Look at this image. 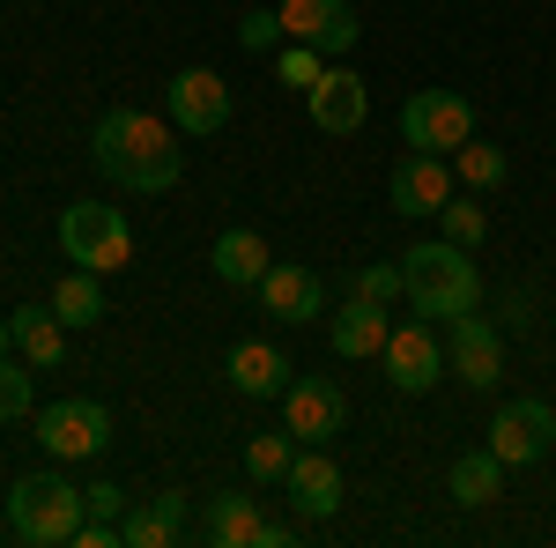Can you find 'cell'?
<instances>
[{
	"instance_id": "7402d4cb",
	"label": "cell",
	"mask_w": 556,
	"mask_h": 548,
	"mask_svg": "<svg viewBox=\"0 0 556 548\" xmlns=\"http://www.w3.org/2000/svg\"><path fill=\"white\" fill-rule=\"evenodd\" d=\"M208 267L223 275V282H230V290H260V275H267L275 259H267V238L238 222V230H223V238L208 245Z\"/></svg>"
},
{
	"instance_id": "277c9868",
	"label": "cell",
	"mask_w": 556,
	"mask_h": 548,
	"mask_svg": "<svg viewBox=\"0 0 556 548\" xmlns=\"http://www.w3.org/2000/svg\"><path fill=\"white\" fill-rule=\"evenodd\" d=\"M60 253L89 267V275H119L134 267V230L127 215L112 208V201H75V208H60Z\"/></svg>"
},
{
	"instance_id": "83f0119b",
	"label": "cell",
	"mask_w": 556,
	"mask_h": 548,
	"mask_svg": "<svg viewBox=\"0 0 556 548\" xmlns=\"http://www.w3.org/2000/svg\"><path fill=\"white\" fill-rule=\"evenodd\" d=\"M23 416H30V364L8 348L0 356V422H23Z\"/></svg>"
},
{
	"instance_id": "30bf717a",
	"label": "cell",
	"mask_w": 556,
	"mask_h": 548,
	"mask_svg": "<svg viewBox=\"0 0 556 548\" xmlns=\"http://www.w3.org/2000/svg\"><path fill=\"white\" fill-rule=\"evenodd\" d=\"M445 364H453V379H460V385L490 393V385L505 379V334H497L490 319L460 311V319H445Z\"/></svg>"
},
{
	"instance_id": "d6a6232c",
	"label": "cell",
	"mask_w": 556,
	"mask_h": 548,
	"mask_svg": "<svg viewBox=\"0 0 556 548\" xmlns=\"http://www.w3.org/2000/svg\"><path fill=\"white\" fill-rule=\"evenodd\" d=\"M8 348H15V319H0V356H8Z\"/></svg>"
},
{
	"instance_id": "3957f363",
	"label": "cell",
	"mask_w": 556,
	"mask_h": 548,
	"mask_svg": "<svg viewBox=\"0 0 556 548\" xmlns=\"http://www.w3.org/2000/svg\"><path fill=\"white\" fill-rule=\"evenodd\" d=\"M83 519H89L83 482H67L60 467H45V474H23V482L8 489V526H15V541H30V548L75 541V534H83Z\"/></svg>"
},
{
	"instance_id": "ffe728a7",
	"label": "cell",
	"mask_w": 556,
	"mask_h": 548,
	"mask_svg": "<svg viewBox=\"0 0 556 548\" xmlns=\"http://www.w3.org/2000/svg\"><path fill=\"white\" fill-rule=\"evenodd\" d=\"M223 379L238 385L245 400H282V385L298 379V371H290V356H282L275 341H238L230 364H223Z\"/></svg>"
},
{
	"instance_id": "8992f818",
	"label": "cell",
	"mask_w": 556,
	"mask_h": 548,
	"mask_svg": "<svg viewBox=\"0 0 556 548\" xmlns=\"http://www.w3.org/2000/svg\"><path fill=\"white\" fill-rule=\"evenodd\" d=\"M401 141L424 149V156H453L460 141H475V104L453 89H416L401 104Z\"/></svg>"
},
{
	"instance_id": "6da1fadb",
	"label": "cell",
	"mask_w": 556,
	"mask_h": 548,
	"mask_svg": "<svg viewBox=\"0 0 556 548\" xmlns=\"http://www.w3.org/2000/svg\"><path fill=\"white\" fill-rule=\"evenodd\" d=\"M89 164L104 170L119 193H164L178 186V127L172 119H156V112H104L97 127H89Z\"/></svg>"
},
{
	"instance_id": "1f68e13d",
	"label": "cell",
	"mask_w": 556,
	"mask_h": 548,
	"mask_svg": "<svg viewBox=\"0 0 556 548\" xmlns=\"http://www.w3.org/2000/svg\"><path fill=\"white\" fill-rule=\"evenodd\" d=\"M83 497H89V519H112V526H119V519H127V505H134L119 482H89Z\"/></svg>"
},
{
	"instance_id": "4dcf8cb0",
	"label": "cell",
	"mask_w": 556,
	"mask_h": 548,
	"mask_svg": "<svg viewBox=\"0 0 556 548\" xmlns=\"http://www.w3.org/2000/svg\"><path fill=\"white\" fill-rule=\"evenodd\" d=\"M356 296H371V304H393L401 290V259H379V267H356Z\"/></svg>"
},
{
	"instance_id": "9a60e30c",
	"label": "cell",
	"mask_w": 556,
	"mask_h": 548,
	"mask_svg": "<svg viewBox=\"0 0 556 548\" xmlns=\"http://www.w3.org/2000/svg\"><path fill=\"white\" fill-rule=\"evenodd\" d=\"M260 304H267V319H282V327H319L327 319V282L298 267V259H282V267H267L260 275Z\"/></svg>"
},
{
	"instance_id": "ac0fdd59",
	"label": "cell",
	"mask_w": 556,
	"mask_h": 548,
	"mask_svg": "<svg viewBox=\"0 0 556 548\" xmlns=\"http://www.w3.org/2000/svg\"><path fill=\"white\" fill-rule=\"evenodd\" d=\"M282 489H290V505H298L304 526H319V519L342 511V467L327 460V445H298V460H290V474H282Z\"/></svg>"
},
{
	"instance_id": "52a82bcc",
	"label": "cell",
	"mask_w": 556,
	"mask_h": 548,
	"mask_svg": "<svg viewBox=\"0 0 556 548\" xmlns=\"http://www.w3.org/2000/svg\"><path fill=\"white\" fill-rule=\"evenodd\" d=\"M38 445L52 453V460H97V453L112 445V416H104V400L67 393V400L38 408Z\"/></svg>"
},
{
	"instance_id": "cb8c5ba5",
	"label": "cell",
	"mask_w": 556,
	"mask_h": 548,
	"mask_svg": "<svg viewBox=\"0 0 556 548\" xmlns=\"http://www.w3.org/2000/svg\"><path fill=\"white\" fill-rule=\"evenodd\" d=\"M45 304H52L67 327H97V319H104V282H97L89 267H67V275L52 282V296H45Z\"/></svg>"
},
{
	"instance_id": "f1b7e54d",
	"label": "cell",
	"mask_w": 556,
	"mask_h": 548,
	"mask_svg": "<svg viewBox=\"0 0 556 548\" xmlns=\"http://www.w3.org/2000/svg\"><path fill=\"white\" fill-rule=\"evenodd\" d=\"M275 82H290V89H312V82H319V44H298V38H282V52H275Z\"/></svg>"
},
{
	"instance_id": "5bb4252c",
	"label": "cell",
	"mask_w": 556,
	"mask_h": 548,
	"mask_svg": "<svg viewBox=\"0 0 556 548\" xmlns=\"http://www.w3.org/2000/svg\"><path fill=\"white\" fill-rule=\"evenodd\" d=\"M178 541H193V497L186 489H156L149 505H127L119 548H178Z\"/></svg>"
},
{
	"instance_id": "e0dca14e",
	"label": "cell",
	"mask_w": 556,
	"mask_h": 548,
	"mask_svg": "<svg viewBox=\"0 0 556 548\" xmlns=\"http://www.w3.org/2000/svg\"><path fill=\"white\" fill-rule=\"evenodd\" d=\"M282 15V38H298V44H319V52H356V8L349 0H282L275 8Z\"/></svg>"
},
{
	"instance_id": "d6986e66",
	"label": "cell",
	"mask_w": 556,
	"mask_h": 548,
	"mask_svg": "<svg viewBox=\"0 0 556 548\" xmlns=\"http://www.w3.org/2000/svg\"><path fill=\"white\" fill-rule=\"evenodd\" d=\"M386 334H393V319H386V304H371V296H349V304L327 311V341H334V356H349V364L379 356Z\"/></svg>"
},
{
	"instance_id": "d4e9b609",
	"label": "cell",
	"mask_w": 556,
	"mask_h": 548,
	"mask_svg": "<svg viewBox=\"0 0 556 548\" xmlns=\"http://www.w3.org/2000/svg\"><path fill=\"white\" fill-rule=\"evenodd\" d=\"M505 149H497V141H460V149H453V178H460V186H468V193H497V186H505Z\"/></svg>"
},
{
	"instance_id": "603a6c76",
	"label": "cell",
	"mask_w": 556,
	"mask_h": 548,
	"mask_svg": "<svg viewBox=\"0 0 556 548\" xmlns=\"http://www.w3.org/2000/svg\"><path fill=\"white\" fill-rule=\"evenodd\" d=\"M497 489H505V460L482 445V453H460V460L445 467V497L460 511H482V505H497Z\"/></svg>"
},
{
	"instance_id": "4316f807",
	"label": "cell",
	"mask_w": 556,
	"mask_h": 548,
	"mask_svg": "<svg viewBox=\"0 0 556 548\" xmlns=\"http://www.w3.org/2000/svg\"><path fill=\"white\" fill-rule=\"evenodd\" d=\"M438 230H445V245H482V230H490V215H482V201H460V193H453V201H445V208H438Z\"/></svg>"
},
{
	"instance_id": "7c38bea8",
	"label": "cell",
	"mask_w": 556,
	"mask_h": 548,
	"mask_svg": "<svg viewBox=\"0 0 556 548\" xmlns=\"http://www.w3.org/2000/svg\"><path fill=\"white\" fill-rule=\"evenodd\" d=\"M342 422H349V400H342L334 379H290L282 385V430L298 445H327Z\"/></svg>"
},
{
	"instance_id": "9c48e42d",
	"label": "cell",
	"mask_w": 556,
	"mask_h": 548,
	"mask_svg": "<svg viewBox=\"0 0 556 548\" xmlns=\"http://www.w3.org/2000/svg\"><path fill=\"white\" fill-rule=\"evenodd\" d=\"M164 119L178 133H215L230 119V82L215 67H178L172 82H164Z\"/></svg>"
},
{
	"instance_id": "2e32d148",
	"label": "cell",
	"mask_w": 556,
	"mask_h": 548,
	"mask_svg": "<svg viewBox=\"0 0 556 548\" xmlns=\"http://www.w3.org/2000/svg\"><path fill=\"white\" fill-rule=\"evenodd\" d=\"M304 112H312L319 133H356L364 112H371V89H364L356 67H319V82L304 89Z\"/></svg>"
},
{
	"instance_id": "44dd1931",
	"label": "cell",
	"mask_w": 556,
	"mask_h": 548,
	"mask_svg": "<svg viewBox=\"0 0 556 548\" xmlns=\"http://www.w3.org/2000/svg\"><path fill=\"white\" fill-rule=\"evenodd\" d=\"M15 356H23L30 371H60V356H67V319H60L52 304H23V311H15Z\"/></svg>"
},
{
	"instance_id": "484cf974",
	"label": "cell",
	"mask_w": 556,
	"mask_h": 548,
	"mask_svg": "<svg viewBox=\"0 0 556 548\" xmlns=\"http://www.w3.org/2000/svg\"><path fill=\"white\" fill-rule=\"evenodd\" d=\"M290 460H298V437H290V430H275V437H253V445H245V474H253V482H282Z\"/></svg>"
},
{
	"instance_id": "ba28073f",
	"label": "cell",
	"mask_w": 556,
	"mask_h": 548,
	"mask_svg": "<svg viewBox=\"0 0 556 548\" xmlns=\"http://www.w3.org/2000/svg\"><path fill=\"white\" fill-rule=\"evenodd\" d=\"M482 437H490V453H497L505 467H534V460L556 453V416L542 408V400H505Z\"/></svg>"
},
{
	"instance_id": "4fadbf2b",
	"label": "cell",
	"mask_w": 556,
	"mask_h": 548,
	"mask_svg": "<svg viewBox=\"0 0 556 548\" xmlns=\"http://www.w3.org/2000/svg\"><path fill=\"white\" fill-rule=\"evenodd\" d=\"M386 193H393V215H438L453 193H460V178H453V156H424V149H408L393 178H386Z\"/></svg>"
},
{
	"instance_id": "8fae6325",
	"label": "cell",
	"mask_w": 556,
	"mask_h": 548,
	"mask_svg": "<svg viewBox=\"0 0 556 548\" xmlns=\"http://www.w3.org/2000/svg\"><path fill=\"white\" fill-rule=\"evenodd\" d=\"M379 364H386V385H393V393H430L438 371H445V356H438V327H430V319L393 327L386 348H379Z\"/></svg>"
},
{
	"instance_id": "f546056e",
	"label": "cell",
	"mask_w": 556,
	"mask_h": 548,
	"mask_svg": "<svg viewBox=\"0 0 556 548\" xmlns=\"http://www.w3.org/2000/svg\"><path fill=\"white\" fill-rule=\"evenodd\" d=\"M238 44L245 52H282V15L275 8H245L238 15Z\"/></svg>"
},
{
	"instance_id": "7a4b0ae2",
	"label": "cell",
	"mask_w": 556,
	"mask_h": 548,
	"mask_svg": "<svg viewBox=\"0 0 556 548\" xmlns=\"http://www.w3.org/2000/svg\"><path fill=\"white\" fill-rule=\"evenodd\" d=\"M401 290L416 304V319H460L482 304V267L468 259V245H408L401 253Z\"/></svg>"
},
{
	"instance_id": "5b68a950",
	"label": "cell",
	"mask_w": 556,
	"mask_h": 548,
	"mask_svg": "<svg viewBox=\"0 0 556 548\" xmlns=\"http://www.w3.org/2000/svg\"><path fill=\"white\" fill-rule=\"evenodd\" d=\"M193 541H208V548H290L298 534H290V526H267V519H260V497L215 489V497H201Z\"/></svg>"
}]
</instances>
